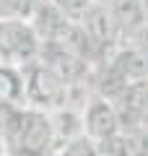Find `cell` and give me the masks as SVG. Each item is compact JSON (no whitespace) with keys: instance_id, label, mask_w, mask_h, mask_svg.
I'll return each instance as SVG.
<instances>
[{"instance_id":"cell-3","label":"cell","mask_w":148,"mask_h":156,"mask_svg":"<svg viewBox=\"0 0 148 156\" xmlns=\"http://www.w3.org/2000/svg\"><path fill=\"white\" fill-rule=\"evenodd\" d=\"M81 115H83V133L91 140H101V138L122 133V117L117 104L99 91H93L86 99Z\"/></svg>"},{"instance_id":"cell-12","label":"cell","mask_w":148,"mask_h":156,"mask_svg":"<svg viewBox=\"0 0 148 156\" xmlns=\"http://www.w3.org/2000/svg\"><path fill=\"white\" fill-rule=\"evenodd\" d=\"M143 3V11H146V18H148V0H140Z\"/></svg>"},{"instance_id":"cell-2","label":"cell","mask_w":148,"mask_h":156,"mask_svg":"<svg viewBox=\"0 0 148 156\" xmlns=\"http://www.w3.org/2000/svg\"><path fill=\"white\" fill-rule=\"evenodd\" d=\"M42 39L29 21H0V62L26 65L39 57Z\"/></svg>"},{"instance_id":"cell-7","label":"cell","mask_w":148,"mask_h":156,"mask_svg":"<svg viewBox=\"0 0 148 156\" xmlns=\"http://www.w3.org/2000/svg\"><path fill=\"white\" fill-rule=\"evenodd\" d=\"M127 143H130V154L132 156H148V120L135 125H127L122 128Z\"/></svg>"},{"instance_id":"cell-6","label":"cell","mask_w":148,"mask_h":156,"mask_svg":"<svg viewBox=\"0 0 148 156\" xmlns=\"http://www.w3.org/2000/svg\"><path fill=\"white\" fill-rule=\"evenodd\" d=\"M0 101L13 107H26V81L23 65L0 62Z\"/></svg>"},{"instance_id":"cell-8","label":"cell","mask_w":148,"mask_h":156,"mask_svg":"<svg viewBox=\"0 0 148 156\" xmlns=\"http://www.w3.org/2000/svg\"><path fill=\"white\" fill-rule=\"evenodd\" d=\"M93 148H96V156H132L125 133H117V135H109V138L93 140Z\"/></svg>"},{"instance_id":"cell-4","label":"cell","mask_w":148,"mask_h":156,"mask_svg":"<svg viewBox=\"0 0 148 156\" xmlns=\"http://www.w3.org/2000/svg\"><path fill=\"white\" fill-rule=\"evenodd\" d=\"M49 125H52V138H55V154L62 146L83 138V115L76 107H60L49 112Z\"/></svg>"},{"instance_id":"cell-5","label":"cell","mask_w":148,"mask_h":156,"mask_svg":"<svg viewBox=\"0 0 148 156\" xmlns=\"http://www.w3.org/2000/svg\"><path fill=\"white\" fill-rule=\"evenodd\" d=\"M107 11L112 13L115 23L120 26L122 39H127L135 29H140L143 23L148 21L140 0H109V3H107Z\"/></svg>"},{"instance_id":"cell-9","label":"cell","mask_w":148,"mask_h":156,"mask_svg":"<svg viewBox=\"0 0 148 156\" xmlns=\"http://www.w3.org/2000/svg\"><path fill=\"white\" fill-rule=\"evenodd\" d=\"M52 3H55V5L60 8V11L65 13L73 23H81L83 16H86L93 5H96L93 0H52Z\"/></svg>"},{"instance_id":"cell-11","label":"cell","mask_w":148,"mask_h":156,"mask_svg":"<svg viewBox=\"0 0 148 156\" xmlns=\"http://www.w3.org/2000/svg\"><path fill=\"white\" fill-rule=\"evenodd\" d=\"M125 44L132 47V50H138V52H143V55H148V21L125 39Z\"/></svg>"},{"instance_id":"cell-10","label":"cell","mask_w":148,"mask_h":156,"mask_svg":"<svg viewBox=\"0 0 148 156\" xmlns=\"http://www.w3.org/2000/svg\"><path fill=\"white\" fill-rule=\"evenodd\" d=\"M55 156H96V148H93V140L83 135V138H78V140H73V143L62 146Z\"/></svg>"},{"instance_id":"cell-1","label":"cell","mask_w":148,"mask_h":156,"mask_svg":"<svg viewBox=\"0 0 148 156\" xmlns=\"http://www.w3.org/2000/svg\"><path fill=\"white\" fill-rule=\"evenodd\" d=\"M23 81H26V107H34V109H42V112L68 107L70 83L44 60L37 57L34 62H26L23 65Z\"/></svg>"},{"instance_id":"cell-13","label":"cell","mask_w":148,"mask_h":156,"mask_svg":"<svg viewBox=\"0 0 148 156\" xmlns=\"http://www.w3.org/2000/svg\"><path fill=\"white\" fill-rule=\"evenodd\" d=\"M93 3H99V5H107V3H109V0H93Z\"/></svg>"}]
</instances>
